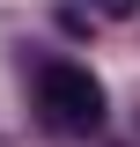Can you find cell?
Here are the masks:
<instances>
[{
	"label": "cell",
	"instance_id": "obj_1",
	"mask_svg": "<svg viewBox=\"0 0 140 147\" xmlns=\"http://www.w3.org/2000/svg\"><path fill=\"white\" fill-rule=\"evenodd\" d=\"M37 110H44V125L67 132V140H88V132L103 125V81L74 59H52V66H37Z\"/></svg>",
	"mask_w": 140,
	"mask_h": 147
},
{
	"label": "cell",
	"instance_id": "obj_2",
	"mask_svg": "<svg viewBox=\"0 0 140 147\" xmlns=\"http://www.w3.org/2000/svg\"><path fill=\"white\" fill-rule=\"evenodd\" d=\"M88 7H96V15H103V22H125V15H133V7H140V0H88Z\"/></svg>",
	"mask_w": 140,
	"mask_h": 147
}]
</instances>
